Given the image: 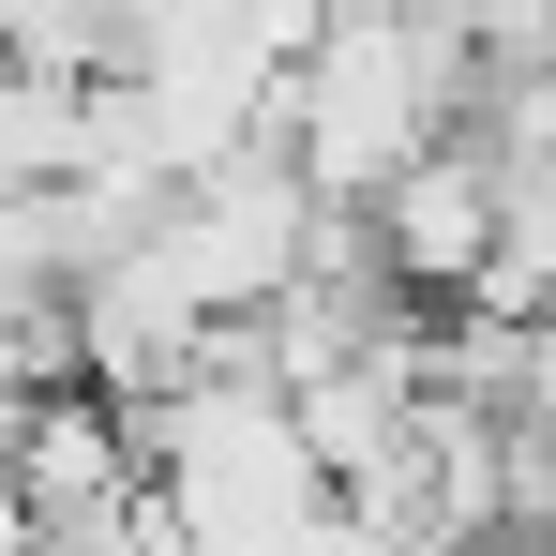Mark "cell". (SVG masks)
I'll return each mask as SVG.
<instances>
[]
</instances>
